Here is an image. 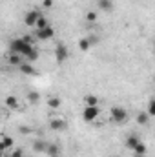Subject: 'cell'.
Here are the masks:
<instances>
[{"mask_svg": "<svg viewBox=\"0 0 155 157\" xmlns=\"http://www.w3.org/2000/svg\"><path fill=\"white\" fill-rule=\"evenodd\" d=\"M33 48H35L33 44L26 42V40L22 39V37H20V39H15V40H11V42H9V51H11V53H17V55H20V57H24V59L29 55V51H31Z\"/></svg>", "mask_w": 155, "mask_h": 157, "instance_id": "cell-1", "label": "cell"}, {"mask_svg": "<svg viewBox=\"0 0 155 157\" xmlns=\"http://www.w3.org/2000/svg\"><path fill=\"white\" fill-rule=\"evenodd\" d=\"M110 117H112L113 122L120 124V122H124V121L128 119V112H126V108H122V106H113V108L110 110Z\"/></svg>", "mask_w": 155, "mask_h": 157, "instance_id": "cell-2", "label": "cell"}, {"mask_svg": "<svg viewBox=\"0 0 155 157\" xmlns=\"http://www.w3.org/2000/svg\"><path fill=\"white\" fill-rule=\"evenodd\" d=\"M99 113H100V108H99V106H86V108L82 110V121L93 122L95 119L99 117Z\"/></svg>", "mask_w": 155, "mask_h": 157, "instance_id": "cell-3", "label": "cell"}, {"mask_svg": "<svg viewBox=\"0 0 155 157\" xmlns=\"http://www.w3.org/2000/svg\"><path fill=\"white\" fill-rule=\"evenodd\" d=\"M68 57H70L68 48H66L64 44H59V46L55 48V59H57V62H64V60H68Z\"/></svg>", "mask_w": 155, "mask_h": 157, "instance_id": "cell-4", "label": "cell"}, {"mask_svg": "<svg viewBox=\"0 0 155 157\" xmlns=\"http://www.w3.org/2000/svg\"><path fill=\"white\" fill-rule=\"evenodd\" d=\"M39 17H40V11H37V9H31V11H28V13H26V17H24V24L31 28V26H35V24H37Z\"/></svg>", "mask_w": 155, "mask_h": 157, "instance_id": "cell-5", "label": "cell"}, {"mask_svg": "<svg viewBox=\"0 0 155 157\" xmlns=\"http://www.w3.org/2000/svg\"><path fill=\"white\" fill-rule=\"evenodd\" d=\"M53 35H55V29L51 26H46L42 29H37V33H35V37L39 40H47V39H51Z\"/></svg>", "mask_w": 155, "mask_h": 157, "instance_id": "cell-6", "label": "cell"}, {"mask_svg": "<svg viewBox=\"0 0 155 157\" xmlns=\"http://www.w3.org/2000/svg\"><path fill=\"white\" fill-rule=\"evenodd\" d=\"M18 70H20L24 75H37V70L33 68L31 62H24V60H22V62L18 64Z\"/></svg>", "mask_w": 155, "mask_h": 157, "instance_id": "cell-7", "label": "cell"}, {"mask_svg": "<svg viewBox=\"0 0 155 157\" xmlns=\"http://www.w3.org/2000/svg\"><path fill=\"white\" fill-rule=\"evenodd\" d=\"M11 148H13V139L7 137V135H2V139H0V150L6 152V150H11Z\"/></svg>", "mask_w": 155, "mask_h": 157, "instance_id": "cell-8", "label": "cell"}, {"mask_svg": "<svg viewBox=\"0 0 155 157\" xmlns=\"http://www.w3.org/2000/svg\"><path fill=\"white\" fill-rule=\"evenodd\" d=\"M49 128H51L53 132H60V130L66 128V122H64L62 119H53V121L49 122Z\"/></svg>", "mask_w": 155, "mask_h": 157, "instance_id": "cell-9", "label": "cell"}, {"mask_svg": "<svg viewBox=\"0 0 155 157\" xmlns=\"http://www.w3.org/2000/svg\"><path fill=\"white\" fill-rule=\"evenodd\" d=\"M44 154H47L49 157H57L59 154H60V148H59V144H47Z\"/></svg>", "mask_w": 155, "mask_h": 157, "instance_id": "cell-10", "label": "cell"}, {"mask_svg": "<svg viewBox=\"0 0 155 157\" xmlns=\"http://www.w3.org/2000/svg\"><path fill=\"white\" fill-rule=\"evenodd\" d=\"M6 106H7V108H11V110H18V99H17L15 95L6 97Z\"/></svg>", "mask_w": 155, "mask_h": 157, "instance_id": "cell-11", "label": "cell"}, {"mask_svg": "<svg viewBox=\"0 0 155 157\" xmlns=\"http://www.w3.org/2000/svg\"><path fill=\"white\" fill-rule=\"evenodd\" d=\"M97 6H99V9H102V11H112V9H113V0H99Z\"/></svg>", "mask_w": 155, "mask_h": 157, "instance_id": "cell-12", "label": "cell"}, {"mask_svg": "<svg viewBox=\"0 0 155 157\" xmlns=\"http://www.w3.org/2000/svg\"><path fill=\"white\" fill-rule=\"evenodd\" d=\"M137 143H139V137H137V135H130V137L126 139V148L133 150V148L137 146Z\"/></svg>", "mask_w": 155, "mask_h": 157, "instance_id": "cell-13", "label": "cell"}, {"mask_svg": "<svg viewBox=\"0 0 155 157\" xmlns=\"http://www.w3.org/2000/svg\"><path fill=\"white\" fill-rule=\"evenodd\" d=\"M7 60H9V64L18 66V64L22 62V57H20V55H17V53H11V55H7Z\"/></svg>", "mask_w": 155, "mask_h": 157, "instance_id": "cell-14", "label": "cell"}, {"mask_svg": "<svg viewBox=\"0 0 155 157\" xmlns=\"http://www.w3.org/2000/svg\"><path fill=\"white\" fill-rule=\"evenodd\" d=\"M84 102H86V106H99V99L95 95H86Z\"/></svg>", "mask_w": 155, "mask_h": 157, "instance_id": "cell-15", "label": "cell"}, {"mask_svg": "<svg viewBox=\"0 0 155 157\" xmlns=\"http://www.w3.org/2000/svg\"><path fill=\"white\" fill-rule=\"evenodd\" d=\"M78 48H80L82 51H89V48H91V40L89 39H80L78 40Z\"/></svg>", "mask_w": 155, "mask_h": 157, "instance_id": "cell-16", "label": "cell"}, {"mask_svg": "<svg viewBox=\"0 0 155 157\" xmlns=\"http://www.w3.org/2000/svg\"><path fill=\"white\" fill-rule=\"evenodd\" d=\"M133 154H137V155H144V154H146V144L139 141V143H137V146L133 148Z\"/></svg>", "mask_w": 155, "mask_h": 157, "instance_id": "cell-17", "label": "cell"}, {"mask_svg": "<svg viewBox=\"0 0 155 157\" xmlns=\"http://www.w3.org/2000/svg\"><path fill=\"white\" fill-rule=\"evenodd\" d=\"M46 146H47V144H46L44 141H35V143H33V150H35V152H40V154L46 152Z\"/></svg>", "mask_w": 155, "mask_h": 157, "instance_id": "cell-18", "label": "cell"}, {"mask_svg": "<svg viewBox=\"0 0 155 157\" xmlns=\"http://www.w3.org/2000/svg\"><path fill=\"white\" fill-rule=\"evenodd\" d=\"M37 59H39V49H37V48H33V49L29 51V55L26 57V60H28V62H35Z\"/></svg>", "mask_w": 155, "mask_h": 157, "instance_id": "cell-19", "label": "cell"}, {"mask_svg": "<svg viewBox=\"0 0 155 157\" xmlns=\"http://www.w3.org/2000/svg\"><path fill=\"white\" fill-rule=\"evenodd\" d=\"M148 119H150V115H148L146 112H141V113L137 115V122H139V124H148Z\"/></svg>", "mask_w": 155, "mask_h": 157, "instance_id": "cell-20", "label": "cell"}, {"mask_svg": "<svg viewBox=\"0 0 155 157\" xmlns=\"http://www.w3.org/2000/svg\"><path fill=\"white\" fill-rule=\"evenodd\" d=\"M47 106H49V108H59V106H60V99L49 97V99H47Z\"/></svg>", "mask_w": 155, "mask_h": 157, "instance_id": "cell-21", "label": "cell"}, {"mask_svg": "<svg viewBox=\"0 0 155 157\" xmlns=\"http://www.w3.org/2000/svg\"><path fill=\"white\" fill-rule=\"evenodd\" d=\"M35 26H37V29H42V28H46V26H49V24H47V18L40 15V17H39V20H37V24H35Z\"/></svg>", "mask_w": 155, "mask_h": 157, "instance_id": "cell-22", "label": "cell"}, {"mask_svg": "<svg viewBox=\"0 0 155 157\" xmlns=\"http://www.w3.org/2000/svg\"><path fill=\"white\" fill-rule=\"evenodd\" d=\"M39 99H40V95L37 93V91H29V93H28V101H29L31 104H35V102H39Z\"/></svg>", "mask_w": 155, "mask_h": 157, "instance_id": "cell-23", "label": "cell"}, {"mask_svg": "<svg viewBox=\"0 0 155 157\" xmlns=\"http://www.w3.org/2000/svg\"><path fill=\"white\" fill-rule=\"evenodd\" d=\"M146 113H148L150 117H153V115H155V101H153V99H150V102H148V110H146Z\"/></svg>", "mask_w": 155, "mask_h": 157, "instance_id": "cell-24", "label": "cell"}, {"mask_svg": "<svg viewBox=\"0 0 155 157\" xmlns=\"http://www.w3.org/2000/svg\"><path fill=\"white\" fill-rule=\"evenodd\" d=\"M9 157H26V155H24V150L17 148V150H13V152H11V155H9Z\"/></svg>", "mask_w": 155, "mask_h": 157, "instance_id": "cell-25", "label": "cell"}, {"mask_svg": "<svg viewBox=\"0 0 155 157\" xmlns=\"http://www.w3.org/2000/svg\"><path fill=\"white\" fill-rule=\"evenodd\" d=\"M86 18H88V22H95V20H97V13H95V11H89V13L86 15Z\"/></svg>", "mask_w": 155, "mask_h": 157, "instance_id": "cell-26", "label": "cell"}, {"mask_svg": "<svg viewBox=\"0 0 155 157\" xmlns=\"http://www.w3.org/2000/svg\"><path fill=\"white\" fill-rule=\"evenodd\" d=\"M42 4H44V7H51L53 6V0H44Z\"/></svg>", "mask_w": 155, "mask_h": 157, "instance_id": "cell-27", "label": "cell"}, {"mask_svg": "<svg viewBox=\"0 0 155 157\" xmlns=\"http://www.w3.org/2000/svg\"><path fill=\"white\" fill-rule=\"evenodd\" d=\"M0 157H4V152H2V150H0Z\"/></svg>", "mask_w": 155, "mask_h": 157, "instance_id": "cell-28", "label": "cell"}, {"mask_svg": "<svg viewBox=\"0 0 155 157\" xmlns=\"http://www.w3.org/2000/svg\"><path fill=\"white\" fill-rule=\"evenodd\" d=\"M135 157H142V155H137V154H135Z\"/></svg>", "mask_w": 155, "mask_h": 157, "instance_id": "cell-29", "label": "cell"}, {"mask_svg": "<svg viewBox=\"0 0 155 157\" xmlns=\"http://www.w3.org/2000/svg\"><path fill=\"white\" fill-rule=\"evenodd\" d=\"M0 117H2V112H0Z\"/></svg>", "mask_w": 155, "mask_h": 157, "instance_id": "cell-30", "label": "cell"}, {"mask_svg": "<svg viewBox=\"0 0 155 157\" xmlns=\"http://www.w3.org/2000/svg\"><path fill=\"white\" fill-rule=\"evenodd\" d=\"M57 157H59V155H57Z\"/></svg>", "mask_w": 155, "mask_h": 157, "instance_id": "cell-31", "label": "cell"}]
</instances>
